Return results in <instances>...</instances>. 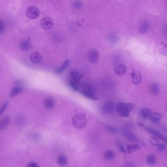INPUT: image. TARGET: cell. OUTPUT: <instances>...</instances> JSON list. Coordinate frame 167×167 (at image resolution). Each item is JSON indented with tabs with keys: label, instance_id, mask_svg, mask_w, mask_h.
I'll return each instance as SVG.
<instances>
[{
	"label": "cell",
	"instance_id": "cell-26",
	"mask_svg": "<svg viewBox=\"0 0 167 167\" xmlns=\"http://www.w3.org/2000/svg\"><path fill=\"white\" fill-rule=\"evenodd\" d=\"M146 118L145 117L142 116V115L139 113L138 119H137V123L139 126H142L145 124V122L146 121Z\"/></svg>",
	"mask_w": 167,
	"mask_h": 167
},
{
	"label": "cell",
	"instance_id": "cell-2",
	"mask_svg": "<svg viewBox=\"0 0 167 167\" xmlns=\"http://www.w3.org/2000/svg\"><path fill=\"white\" fill-rule=\"evenodd\" d=\"M78 92L85 97L92 100H97L98 98L96 95L94 88L92 86L87 85H80Z\"/></svg>",
	"mask_w": 167,
	"mask_h": 167
},
{
	"label": "cell",
	"instance_id": "cell-3",
	"mask_svg": "<svg viewBox=\"0 0 167 167\" xmlns=\"http://www.w3.org/2000/svg\"><path fill=\"white\" fill-rule=\"evenodd\" d=\"M72 125L76 129H80L86 126L87 118L84 113H78L72 119Z\"/></svg>",
	"mask_w": 167,
	"mask_h": 167
},
{
	"label": "cell",
	"instance_id": "cell-19",
	"mask_svg": "<svg viewBox=\"0 0 167 167\" xmlns=\"http://www.w3.org/2000/svg\"><path fill=\"white\" fill-rule=\"evenodd\" d=\"M148 118L152 122H157L161 119V115L157 112H151Z\"/></svg>",
	"mask_w": 167,
	"mask_h": 167
},
{
	"label": "cell",
	"instance_id": "cell-22",
	"mask_svg": "<svg viewBox=\"0 0 167 167\" xmlns=\"http://www.w3.org/2000/svg\"><path fill=\"white\" fill-rule=\"evenodd\" d=\"M126 148H127V153L129 154H131L135 151H137L140 150L141 149V147L138 145H128L126 147Z\"/></svg>",
	"mask_w": 167,
	"mask_h": 167
},
{
	"label": "cell",
	"instance_id": "cell-38",
	"mask_svg": "<svg viewBox=\"0 0 167 167\" xmlns=\"http://www.w3.org/2000/svg\"><path fill=\"white\" fill-rule=\"evenodd\" d=\"M69 64V60H67L65 61V62L62 64L61 67H62V68H63L65 70V69L66 68H67Z\"/></svg>",
	"mask_w": 167,
	"mask_h": 167
},
{
	"label": "cell",
	"instance_id": "cell-13",
	"mask_svg": "<svg viewBox=\"0 0 167 167\" xmlns=\"http://www.w3.org/2000/svg\"><path fill=\"white\" fill-rule=\"evenodd\" d=\"M149 90L151 94L153 95H157L160 92V86L157 83H152L150 85Z\"/></svg>",
	"mask_w": 167,
	"mask_h": 167
},
{
	"label": "cell",
	"instance_id": "cell-39",
	"mask_svg": "<svg viewBox=\"0 0 167 167\" xmlns=\"http://www.w3.org/2000/svg\"><path fill=\"white\" fill-rule=\"evenodd\" d=\"M166 155H167V152H166Z\"/></svg>",
	"mask_w": 167,
	"mask_h": 167
},
{
	"label": "cell",
	"instance_id": "cell-17",
	"mask_svg": "<svg viewBox=\"0 0 167 167\" xmlns=\"http://www.w3.org/2000/svg\"><path fill=\"white\" fill-rule=\"evenodd\" d=\"M69 86L72 88V89L74 91H78L80 89V86L81 83L79 82V81H76L74 80H71L69 83Z\"/></svg>",
	"mask_w": 167,
	"mask_h": 167
},
{
	"label": "cell",
	"instance_id": "cell-21",
	"mask_svg": "<svg viewBox=\"0 0 167 167\" xmlns=\"http://www.w3.org/2000/svg\"><path fill=\"white\" fill-rule=\"evenodd\" d=\"M124 136L127 140H129L130 141L136 142L138 141V138L136 136V135H135L132 133L129 132V131H126V132H124Z\"/></svg>",
	"mask_w": 167,
	"mask_h": 167
},
{
	"label": "cell",
	"instance_id": "cell-14",
	"mask_svg": "<svg viewBox=\"0 0 167 167\" xmlns=\"http://www.w3.org/2000/svg\"><path fill=\"white\" fill-rule=\"evenodd\" d=\"M149 29V24L147 21H144L140 25L139 29V33L141 34H145L148 31Z\"/></svg>",
	"mask_w": 167,
	"mask_h": 167
},
{
	"label": "cell",
	"instance_id": "cell-25",
	"mask_svg": "<svg viewBox=\"0 0 167 167\" xmlns=\"http://www.w3.org/2000/svg\"><path fill=\"white\" fill-rule=\"evenodd\" d=\"M161 46L159 49V53L163 56H167V44H163L160 45Z\"/></svg>",
	"mask_w": 167,
	"mask_h": 167
},
{
	"label": "cell",
	"instance_id": "cell-27",
	"mask_svg": "<svg viewBox=\"0 0 167 167\" xmlns=\"http://www.w3.org/2000/svg\"><path fill=\"white\" fill-rule=\"evenodd\" d=\"M151 110H150L148 108H144L140 111L139 114L142 115V116L146 117V118H148V117L151 114Z\"/></svg>",
	"mask_w": 167,
	"mask_h": 167
},
{
	"label": "cell",
	"instance_id": "cell-11",
	"mask_svg": "<svg viewBox=\"0 0 167 167\" xmlns=\"http://www.w3.org/2000/svg\"><path fill=\"white\" fill-rule=\"evenodd\" d=\"M55 104L56 102L54 99L51 97L47 98L44 101V105L48 109H51L54 108Z\"/></svg>",
	"mask_w": 167,
	"mask_h": 167
},
{
	"label": "cell",
	"instance_id": "cell-8",
	"mask_svg": "<svg viewBox=\"0 0 167 167\" xmlns=\"http://www.w3.org/2000/svg\"><path fill=\"white\" fill-rule=\"evenodd\" d=\"M114 107V104L113 102L110 100L104 102L102 106V111L105 114H109L113 111Z\"/></svg>",
	"mask_w": 167,
	"mask_h": 167
},
{
	"label": "cell",
	"instance_id": "cell-30",
	"mask_svg": "<svg viewBox=\"0 0 167 167\" xmlns=\"http://www.w3.org/2000/svg\"><path fill=\"white\" fill-rule=\"evenodd\" d=\"M105 127L109 132L113 134H117L118 131L115 127L109 125H105Z\"/></svg>",
	"mask_w": 167,
	"mask_h": 167
},
{
	"label": "cell",
	"instance_id": "cell-31",
	"mask_svg": "<svg viewBox=\"0 0 167 167\" xmlns=\"http://www.w3.org/2000/svg\"><path fill=\"white\" fill-rule=\"evenodd\" d=\"M73 5L74 8H76V9H79L82 6V3H81V1H80V0H76L74 2Z\"/></svg>",
	"mask_w": 167,
	"mask_h": 167
},
{
	"label": "cell",
	"instance_id": "cell-15",
	"mask_svg": "<svg viewBox=\"0 0 167 167\" xmlns=\"http://www.w3.org/2000/svg\"><path fill=\"white\" fill-rule=\"evenodd\" d=\"M70 76L72 80H74L76 81H80V80L82 78L83 76V75L75 70L70 71Z\"/></svg>",
	"mask_w": 167,
	"mask_h": 167
},
{
	"label": "cell",
	"instance_id": "cell-10",
	"mask_svg": "<svg viewBox=\"0 0 167 167\" xmlns=\"http://www.w3.org/2000/svg\"><path fill=\"white\" fill-rule=\"evenodd\" d=\"M30 62L34 64L39 63L42 60L41 54L38 52H34L32 53L30 56Z\"/></svg>",
	"mask_w": 167,
	"mask_h": 167
},
{
	"label": "cell",
	"instance_id": "cell-35",
	"mask_svg": "<svg viewBox=\"0 0 167 167\" xmlns=\"http://www.w3.org/2000/svg\"><path fill=\"white\" fill-rule=\"evenodd\" d=\"M157 147L158 150H159L160 151H164L166 148L165 145L162 144H158V145L157 146Z\"/></svg>",
	"mask_w": 167,
	"mask_h": 167
},
{
	"label": "cell",
	"instance_id": "cell-23",
	"mask_svg": "<svg viewBox=\"0 0 167 167\" xmlns=\"http://www.w3.org/2000/svg\"><path fill=\"white\" fill-rule=\"evenodd\" d=\"M156 158L153 155H149L146 158V164L150 166H153L156 164Z\"/></svg>",
	"mask_w": 167,
	"mask_h": 167
},
{
	"label": "cell",
	"instance_id": "cell-29",
	"mask_svg": "<svg viewBox=\"0 0 167 167\" xmlns=\"http://www.w3.org/2000/svg\"><path fill=\"white\" fill-rule=\"evenodd\" d=\"M20 90L21 89L20 88L18 87H15L13 88V89L10 91V96L11 97H14L15 96L17 95L20 91Z\"/></svg>",
	"mask_w": 167,
	"mask_h": 167
},
{
	"label": "cell",
	"instance_id": "cell-4",
	"mask_svg": "<svg viewBox=\"0 0 167 167\" xmlns=\"http://www.w3.org/2000/svg\"><path fill=\"white\" fill-rule=\"evenodd\" d=\"M40 11L36 6H30L26 10V15L29 19H36L39 16Z\"/></svg>",
	"mask_w": 167,
	"mask_h": 167
},
{
	"label": "cell",
	"instance_id": "cell-32",
	"mask_svg": "<svg viewBox=\"0 0 167 167\" xmlns=\"http://www.w3.org/2000/svg\"><path fill=\"white\" fill-rule=\"evenodd\" d=\"M118 148H119L120 151L121 152H122L123 153H126V150L124 149V146H123V145L122 144L121 142H118Z\"/></svg>",
	"mask_w": 167,
	"mask_h": 167
},
{
	"label": "cell",
	"instance_id": "cell-34",
	"mask_svg": "<svg viewBox=\"0 0 167 167\" xmlns=\"http://www.w3.org/2000/svg\"><path fill=\"white\" fill-rule=\"evenodd\" d=\"M8 104L7 102H5L3 104L1 108V110H0V115H2V113H3V112L5 111V110L6 109V107L8 106Z\"/></svg>",
	"mask_w": 167,
	"mask_h": 167
},
{
	"label": "cell",
	"instance_id": "cell-7",
	"mask_svg": "<svg viewBox=\"0 0 167 167\" xmlns=\"http://www.w3.org/2000/svg\"><path fill=\"white\" fill-rule=\"evenodd\" d=\"M40 24L42 28L46 30H49L53 27L54 22L51 17H46L42 20Z\"/></svg>",
	"mask_w": 167,
	"mask_h": 167
},
{
	"label": "cell",
	"instance_id": "cell-37",
	"mask_svg": "<svg viewBox=\"0 0 167 167\" xmlns=\"http://www.w3.org/2000/svg\"><path fill=\"white\" fill-rule=\"evenodd\" d=\"M27 167H38L39 165L38 164L35 162L29 163V164L27 165Z\"/></svg>",
	"mask_w": 167,
	"mask_h": 167
},
{
	"label": "cell",
	"instance_id": "cell-16",
	"mask_svg": "<svg viewBox=\"0 0 167 167\" xmlns=\"http://www.w3.org/2000/svg\"><path fill=\"white\" fill-rule=\"evenodd\" d=\"M145 129L146 131H148V132H150L151 133L153 134V135H155V136H157L158 138L161 139V140H162L163 141H164L167 143V138L164 137L162 135H161V134L159 133V132L156 131H155L154 129H151L149 128V127H145Z\"/></svg>",
	"mask_w": 167,
	"mask_h": 167
},
{
	"label": "cell",
	"instance_id": "cell-12",
	"mask_svg": "<svg viewBox=\"0 0 167 167\" xmlns=\"http://www.w3.org/2000/svg\"><path fill=\"white\" fill-rule=\"evenodd\" d=\"M31 47L30 41L29 40H23L19 44V48L21 51L26 52L29 51Z\"/></svg>",
	"mask_w": 167,
	"mask_h": 167
},
{
	"label": "cell",
	"instance_id": "cell-20",
	"mask_svg": "<svg viewBox=\"0 0 167 167\" xmlns=\"http://www.w3.org/2000/svg\"><path fill=\"white\" fill-rule=\"evenodd\" d=\"M57 164L61 166H64L66 165L68 163V159L67 157L64 155H61L58 156L56 159Z\"/></svg>",
	"mask_w": 167,
	"mask_h": 167
},
{
	"label": "cell",
	"instance_id": "cell-24",
	"mask_svg": "<svg viewBox=\"0 0 167 167\" xmlns=\"http://www.w3.org/2000/svg\"><path fill=\"white\" fill-rule=\"evenodd\" d=\"M115 157V153L112 151L107 150L105 151L104 154V157L108 161H110L114 159Z\"/></svg>",
	"mask_w": 167,
	"mask_h": 167
},
{
	"label": "cell",
	"instance_id": "cell-33",
	"mask_svg": "<svg viewBox=\"0 0 167 167\" xmlns=\"http://www.w3.org/2000/svg\"><path fill=\"white\" fill-rule=\"evenodd\" d=\"M5 30V25L2 20L0 21V34L2 35Z\"/></svg>",
	"mask_w": 167,
	"mask_h": 167
},
{
	"label": "cell",
	"instance_id": "cell-40",
	"mask_svg": "<svg viewBox=\"0 0 167 167\" xmlns=\"http://www.w3.org/2000/svg\"></svg>",
	"mask_w": 167,
	"mask_h": 167
},
{
	"label": "cell",
	"instance_id": "cell-18",
	"mask_svg": "<svg viewBox=\"0 0 167 167\" xmlns=\"http://www.w3.org/2000/svg\"><path fill=\"white\" fill-rule=\"evenodd\" d=\"M10 119L8 117H6L1 120L0 122V130L2 131L5 129L10 124Z\"/></svg>",
	"mask_w": 167,
	"mask_h": 167
},
{
	"label": "cell",
	"instance_id": "cell-41",
	"mask_svg": "<svg viewBox=\"0 0 167 167\" xmlns=\"http://www.w3.org/2000/svg\"></svg>",
	"mask_w": 167,
	"mask_h": 167
},
{
	"label": "cell",
	"instance_id": "cell-1",
	"mask_svg": "<svg viewBox=\"0 0 167 167\" xmlns=\"http://www.w3.org/2000/svg\"><path fill=\"white\" fill-rule=\"evenodd\" d=\"M135 107L132 103L119 102L117 104L116 110L118 114L122 117L129 116V113Z\"/></svg>",
	"mask_w": 167,
	"mask_h": 167
},
{
	"label": "cell",
	"instance_id": "cell-36",
	"mask_svg": "<svg viewBox=\"0 0 167 167\" xmlns=\"http://www.w3.org/2000/svg\"><path fill=\"white\" fill-rule=\"evenodd\" d=\"M64 71V69L63 68H62V67L61 66L59 68L56 69V73L57 74H62L63 72Z\"/></svg>",
	"mask_w": 167,
	"mask_h": 167
},
{
	"label": "cell",
	"instance_id": "cell-6",
	"mask_svg": "<svg viewBox=\"0 0 167 167\" xmlns=\"http://www.w3.org/2000/svg\"><path fill=\"white\" fill-rule=\"evenodd\" d=\"M88 58L91 63H96L99 59V53L97 50L91 49L88 53Z\"/></svg>",
	"mask_w": 167,
	"mask_h": 167
},
{
	"label": "cell",
	"instance_id": "cell-28",
	"mask_svg": "<svg viewBox=\"0 0 167 167\" xmlns=\"http://www.w3.org/2000/svg\"><path fill=\"white\" fill-rule=\"evenodd\" d=\"M150 142L151 145H153L154 146H156L158 145L159 144V141L157 137H155V136H153L150 137Z\"/></svg>",
	"mask_w": 167,
	"mask_h": 167
},
{
	"label": "cell",
	"instance_id": "cell-9",
	"mask_svg": "<svg viewBox=\"0 0 167 167\" xmlns=\"http://www.w3.org/2000/svg\"><path fill=\"white\" fill-rule=\"evenodd\" d=\"M127 72V67L124 64H120L115 67L114 73L119 76H123Z\"/></svg>",
	"mask_w": 167,
	"mask_h": 167
},
{
	"label": "cell",
	"instance_id": "cell-5",
	"mask_svg": "<svg viewBox=\"0 0 167 167\" xmlns=\"http://www.w3.org/2000/svg\"><path fill=\"white\" fill-rule=\"evenodd\" d=\"M132 82L134 85H140L142 81V74L140 71L133 70L131 73Z\"/></svg>",
	"mask_w": 167,
	"mask_h": 167
}]
</instances>
